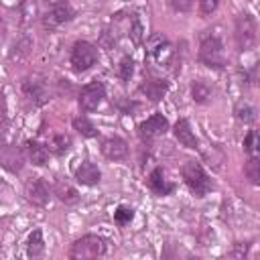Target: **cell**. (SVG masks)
Returning <instances> with one entry per match:
<instances>
[{
	"label": "cell",
	"mask_w": 260,
	"mask_h": 260,
	"mask_svg": "<svg viewBox=\"0 0 260 260\" xmlns=\"http://www.w3.org/2000/svg\"><path fill=\"white\" fill-rule=\"evenodd\" d=\"M199 59L203 65L213 67V69H223L228 65V57H225V49L223 43L217 35H205L201 39L199 45Z\"/></svg>",
	"instance_id": "cell-1"
},
{
	"label": "cell",
	"mask_w": 260,
	"mask_h": 260,
	"mask_svg": "<svg viewBox=\"0 0 260 260\" xmlns=\"http://www.w3.org/2000/svg\"><path fill=\"white\" fill-rule=\"evenodd\" d=\"M181 173H183V179H185V183H187V187L191 189L193 195L205 197L211 191V179L197 160H187L183 165Z\"/></svg>",
	"instance_id": "cell-2"
},
{
	"label": "cell",
	"mask_w": 260,
	"mask_h": 260,
	"mask_svg": "<svg viewBox=\"0 0 260 260\" xmlns=\"http://www.w3.org/2000/svg\"><path fill=\"white\" fill-rule=\"evenodd\" d=\"M104 254H106V240L100 236H93V234L81 236L79 240H75L71 244V250H69V258H73V260L98 258Z\"/></svg>",
	"instance_id": "cell-3"
},
{
	"label": "cell",
	"mask_w": 260,
	"mask_h": 260,
	"mask_svg": "<svg viewBox=\"0 0 260 260\" xmlns=\"http://www.w3.org/2000/svg\"><path fill=\"white\" fill-rule=\"evenodd\" d=\"M256 18L250 12H244L236 18V28H234V39H236V47L240 51H250L256 45Z\"/></svg>",
	"instance_id": "cell-4"
},
{
	"label": "cell",
	"mask_w": 260,
	"mask_h": 260,
	"mask_svg": "<svg viewBox=\"0 0 260 260\" xmlns=\"http://www.w3.org/2000/svg\"><path fill=\"white\" fill-rule=\"evenodd\" d=\"M98 57H100L98 47L87 43V41H77L71 49V65L77 73L87 71L89 67H93L98 63Z\"/></svg>",
	"instance_id": "cell-5"
},
{
	"label": "cell",
	"mask_w": 260,
	"mask_h": 260,
	"mask_svg": "<svg viewBox=\"0 0 260 260\" xmlns=\"http://www.w3.org/2000/svg\"><path fill=\"white\" fill-rule=\"evenodd\" d=\"M146 53L148 57L158 65V67H169V63L173 61L175 57V47L167 41L165 35H152L148 41H146Z\"/></svg>",
	"instance_id": "cell-6"
},
{
	"label": "cell",
	"mask_w": 260,
	"mask_h": 260,
	"mask_svg": "<svg viewBox=\"0 0 260 260\" xmlns=\"http://www.w3.org/2000/svg\"><path fill=\"white\" fill-rule=\"evenodd\" d=\"M22 91L24 95L35 104V106H43L51 100V89H49V83L43 75H30L24 79L22 83Z\"/></svg>",
	"instance_id": "cell-7"
},
{
	"label": "cell",
	"mask_w": 260,
	"mask_h": 260,
	"mask_svg": "<svg viewBox=\"0 0 260 260\" xmlns=\"http://www.w3.org/2000/svg\"><path fill=\"white\" fill-rule=\"evenodd\" d=\"M167 130H169V120H167L160 112H156V114H152L150 118H146L144 122H140V126H138V136H140L142 142L148 144V142H152L154 138L162 136Z\"/></svg>",
	"instance_id": "cell-8"
},
{
	"label": "cell",
	"mask_w": 260,
	"mask_h": 260,
	"mask_svg": "<svg viewBox=\"0 0 260 260\" xmlns=\"http://www.w3.org/2000/svg\"><path fill=\"white\" fill-rule=\"evenodd\" d=\"M104 98H106V87H104L102 81L95 79V81H91V83L81 87V91H79V108L83 112H93V110L100 108Z\"/></svg>",
	"instance_id": "cell-9"
},
{
	"label": "cell",
	"mask_w": 260,
	"mask_h": 260,
	"mask_svg": "<svg viewBox=\"0 0 260 260\" xmlns=\"http://www.w3.org/2000/svg\"><path fill=\"white\" fill-rule=\"evenodd\" d=\"M0 167L10 173H20L24 167V152L8 142H0Z\"/></svg>",
	"instance_id": "cell-10"
},
{
	"label": "cell",
	"mask_w": 260,
	"mask_h": 260,
	"mask_svg": "<svg viewBox=\"0 0 260 260\" xmlns=\"http://www.w3.org/2000/svg\"><path fill=\"white\" fill-rule=\"evenodd\" d=\"M24 195L26 199L32 203V205H47L49 203V187L45 185V181L41 177H30L26 183H24Z\"/></svg>",
	"instance_id": "cell-11"
},
{
	"label": "cell",
	"mask_w": 260,
	"mask_h": 260,
	"mask_svg": "<svg viewBox=\"0 0 260 260\" xmlns=\"http://www.w3.org/2000/svg\"><path fill=\"white\" fill-rule=\"evenodd\" d=\"M73 16H75V10L71 8V4L67 0L53 2L51 4V10L45 14V26H59V24L71 20Z\"/></svg>",
	"instance_id": "cell-12"
},
{
	"label": "cell",
	"mask_w": 260,
	"mask_h": 260,
	"mask_svg": "<svg viewBox=\"0 0 260 260\" xmlns=\"http://www.w3.org/2000/svg\"><path fill=\"white\" fill-rule=\"evenodd\" d=\"M102 154L110 160H124L128 156V142L120 136H110L102 142Z\"/></svg>",
	"instance_id": "cell-13"
},
{
	"label": "cell",
	"mask_w": 260,
	"mask_h": 260,
	"mask_svg": "<svg viewBox=\"0 0 260 260\" xmlns=\"http://www.w3.org/2000/svg\"><path fill=\"white\" fill-rule=\"evenodd\" d=\"M146 185H148V189L154 195H169V193L175 191V185L167 179V175H165V171L160 167H156V169L150 171V175L146 179Z\"/></svg>",
	"instance_id": "cell-14"
},
{
	"label": "cell",
	"mask_w": 260,
	"mask_h": 260,
	"mask_svg": "<svg viewBox=\"0 0 260 260\" xmlns=\"http://www.w3.org/2000/svg\"><path fill=\"white\" fill-rule=\"evenodd\" d=\"M75 179L81 183V185H87V187H93L102 181V171L98 169V165H93L91 160H83L77 169H75Z\"/></svg>",
	"instance_id": "cell-15"
},
{
	"label": "cell",
	"mask_w": 260,
	"mask_h": 260,
	"mask_svg": "<svg viewBox=\"0 0 260 260\" xmlns=\"http://www.w3.org/2000/svg\"><path fill=\"white\" fill-rule=\"evenodd\" d=\"M140 93H144L150 102H160L165 98V93L169 91V81L167 79H146L144 83H140Z\"/></svg>",
	"instance_id": "cell-16"
},
{
	"label": "cell",
	"mask_w": 260,
	"mask_h": 260,
	"mask_svg": "<svg viewBox=\"0 0 260 260\" xmlns=\"http://www.w3.org/2000/svg\"><path fill=\"white\" fill-rule=\"evenodd\" d=\"M24 156L37 165V167H43L47 160H49V148L37 140H26L24 142Z\"/></svg>",
	"instance_id": "cell-17"
},
{
	"label": "cell",
	"mask_w": 260,
	"mask_h": 260,
	"mask_svg": "<svg viewBox=\"0 0 260 260\" xmlns=\"http://www.w3.org/2000/svg\"><path fill=\"white\" fill-rule=\"evenodd\" d=\"M173 132H175V138L183 144V146H187V148H197V138H195V134H193V130H191V124L185 120V118H181L177 124H175V128H173Z\"/></svg>",
	"instance_id": "cell-18"
},
{
	"label": "cell",
	"mask_w": 260,
	"mask_h": 260,
	"mask_svg": "<svg viewBox=\"0 0 260 260\" xmlns=\"http://www.w3.org/2000/svg\"><path fill=\"white\" fill-rule=\"evenodd\" d=\"M191 95H193V100L197 104H205V102L211 100L213 87H211V83L207 79H193V83H191Z\"/></svg>",
	"instance_id": "cell-19"
},
{
	"label": "cell",
	"mask_w": 260,
	"mask_h": 260,
	"mask_svg": "<svg viewBox=\"0 0 260 260\" xmlns=\"http://www.w3.org/2000/svg\"><path fill=\"white\" fill-rule=\"evenodd\" d=\"M43 252H45V240H43V232L37 228V230H32V232L28 234V240H26V254H28L30 258H39V256H43Z\"/></svg>",
	"instance_id": "cell-20"
},
{
	"label": "cell",
	"mask_w": 260,
	"mask_h": 260,
	"mask_svg": "<svg viewBox=\"0 0 260 260\" xmlns=\"http://www.w3.org/2000/svg\"><path fill=\"white\" fill-rule=\"evenodd\" d=\"M55 195L63 201V203H75L77 199H79V193H77V189L73 187V185H69L67 181H57L55 183Z\"/></svg>",
	"instance_id": "cell-21"
},
{
	"label": "cell",
	"mask_w": 260,
	"mask_h": 260,
	"mask_svg": "<svg viewBox=\"0 0 260 260\" xmlns=\"http://www.w3.org/2000/svg\"><path fill=\"white\" fill-rule=\"evenodd\" d=\"M244 173H246V177H248V181L252 185H258V181H260V160H258L256 154H250L248 156V162L244 167Z\"/></svg>",
	"instance_id": "cell-22"
},
{
	"label": "cell",
	"mask_w": 260,
	"mask_h": 260,
	"mask_svg": "<svg viewBox=\"0 0 260 260\" xmlns=\"http://www.w3.org/2000/svg\"><path fill=\"white\" fill-rule=\"evenodd\" d=\"M73 128H75L81 136H85V138H93V136H98V128H95L85 116L75 118V120H73Z\"/></svg>",
	"instance_id": "cell-23"
},
{
	"label": "cell",
	"mask_w": 260,
	"mask_h": 260,
	"mask_svg": "<svg viewBox=\"0 0 260 260\" xmlns=\"http://www.w3.org/2000/svg\"><path fill=\"white\" fill-rule=\"evenodd\" d=\"M71 146V138L67 134H57L53 136L51 140V146H49V152H55V154H65Z\"/></svg>",
	"instance_id": "cell-24"
},
{
	"label": "cell",
	"mask_w": 260,
	"mask_h": 260,
	"mask_svg": "<svg viewBox=\"0 0 260 260\" xmlns=\"http://www.w3.org/2000/svg\"><path fill=\"white\" fill-rule=\"evenodd\" d=\"M132 217H134V209L128 207V205H118L116 211H114V221H116L120 228L128 225V223L132 221Z\"/></svg>",
	"instance_id": "cell-25"
},
{
	"label": "cell",
	"mask_w": 260,
	"mask_h": 260,
	"mask_svg": "<svg viewBox=\"0 0 260 260\" xmlns=\"http://www.w3.org/2000/svg\"><path fill=\"white\" fill-rule=\"evenodd\" d=\"M128 35L132 37L134 45H140L142 43V37H144V28H142V22L136 14L130 16V26H128Z\"/></svg>",
	"instance_id": "cell-26"
},
{
	"label": "cell",
	"mask_w": 260,
	"mask_h": 260,
	"mask_svg": "<svg viewBox=\"0 0 260 260\" xmlns=\"http://www.w3.org/2000/svg\"><path fill=\"white\" fill-rule=\"evenodd\" d=\"M236 118L244 124H252L256 120V110L250 106V104H238L236 108Z\"/></svg>",
	"instance_id": "cell-27"
},
{
	"label": "cell",
	"mask_w": 260,
	"mask_h": 260,
	"mask_svg": "<svg viewBox=\"0 0 260 260\" xmlns=\"http://www.w3.org/2000/svg\"><path fill=\"white\" fill-rule=\"evenodd\" d=\"M132 73H134V61L130 57H124L120 61V65H118V75H120L122 81H130Z\"/></svg>",
	"instance_id": "cell-28"
},
{
	"label": "cell",
	"mask_w": 260,
	"mask_h": 260,
	"mask_svg": "<svg viewBox=\"0 0 260 260\" xmlns=\"http://www.w3.org/2000/svg\"><path fill=\"white\" fill-rule=\"evenodd\" d=\"M244 150L248 152V156L258 152V132L256 130H250L246 134V138H244Z\"/></svg>",
	"instance_id": "cell-29"
},
{
	"label": "cell",
	"mask_w": 260,
	"mask_h": 260,
	"mask_svg": "<svg viewBox=\"0 0 260 260\" xmlns=\"http://www.w3.org/2000/svg\"><path fill=\"white\" fill-rule=\"evenodd\" d=\"M167 2L175 12H189L195 4V0H167Z\"/></svg>",
	"instance_id": "cell-30"
},
{
	"label": "cell",
	"mask_w": 260,
	"mask_h": 260,
	"mask_svg": "<svg viewBox=\"0 0 260 260\" xmlns=\"http://www.w3.org/2000/svg\"><path fill=\"white\" fill-rule=\"evenodd\" d=\"M217 4H219V0H199V10L203 16H207L217 8Z\"/></svg>",
	"instance_id": "cell-31"
},
{
	"label": "cell",
	"mask_w": 260,
	"mask_h": 260,
	"mask_svg": "<svg viewBox=\"0 0 260 260\" xmlns=\"http://www.w3.org/2000/svg\"><path fill=\"white\" fill-rule=\"evenodd\" d=\"M6 112H8V108H6V98H4V93H2V89H0V124L6 122Z\"/></svg>",
	"instance_id": "cell-32"
},
{
	"label": "cell",
	"mask_w": 260,
	"mask_h": 260,
	"mask_svg": "<svg viewBox=\"0 0 260 260\" xmlns=\"http://www.w3.org/2000/svg\"><path fill=\"white\" fill-rule=\"evenodd\" d=\"M4 37H6V22H4L2 16H0V43L4 41Z\"/></svg>",
	"instance_id": "cell-33"
},
{
	"label": "cell",
	"mask_w": 260,
	"mask_h": 260,
	"mask_svg": "<svg viewBox=\"0 0 260 260\" xmlns=\"http://www.w3.org/2000/svg\"><path fill=\"white\" fill-rule=\"evenodd\" d=\"M246 248H248V246H244V248L240 246L238 250H234V252H230V256H244V254H246Z\"/></svg>",
	"instance_id": "cell-34"
},
{
	"label": "cell",
	"mask_w": 260,
	"mask_h": 260,
	"mask_svg": "<svg viewBox=\"0 0 260 260\" xmlns=\"http://www.w3.org/2000/svg\"><path fill=\"white\" fill-rule=\"evenodd\" d=\"M47 2H49V4H53V2H61V0H47Z\"/></svg>",
	"instance_id": "cell-35"
}]
</instances>
